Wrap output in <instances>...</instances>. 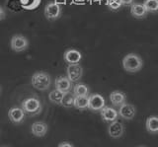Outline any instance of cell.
Here are the masks:
<instances>
[{"label": "cell", "mask_w": 158, "mask_h": 147, "mask_svg": "<svg viewBox=\"0 0 158 147\" xmlns=\"http://www.w3.org/2000/svg\"><path fill=\"white\" fill-rule=\"evenodd\" d=\"M143 66V61L136 53H128L123 58V67L130 73L138 72Z\"/></svg>", "instance_id": "cell-1"}, {"label": "cell", "mask_w": 158, "mask_h": 147, "mask_svg": "<svg viewBox=\"0 0 158 147\" xmlns=\"http://www.w3.org/2000/svg\"><path fill=\"white\" fill-rule=\"evenodd\" d=\"M52 79L49 74L40 71L34 73L32 76V85L40 91H46L51 86Z\"/></svg>", "instance_id": "cell-2"}, {"label": "cell", "mask_w": 158, "mask_h": 147, "mask_svg": "<svg viewBox=\"0 0 158 147\" xmlns=\"http://www.w3.org/2000/svg\"><path fill=\"white\" fill-rule=\"evenodd\" d=\"M21 108L24 111L25 114L29 116H36L41 112L42 104L38 98L36 97H30L25 99L21 103Z\"/></svg>", "instance_id": "cell-3"}, {"label": "cell", "mask_w": 158, "mask_h": 147, "mask_svg": "<svg viewBox=\"0 0 158 147\" xmlns=\"http://www.w3.org/2000/svg\"><path fill=\"white\" fill-rule=\"evenodd\" d=\"M11 50L15 52H22L26 51L29 47V41L23 35H14L10 41Z\"/></svg>", "instance_id": "cell-4"}, {"label": "cell", "mask_w": 158, "mask_h": 147, "mask_svg": "<svg viewBox=\"0 0 158 147\" xmlns=\"http://www.w3.org/2000/svg\"><path fill=\"white\" fill-rule=\"evenodd\" d=\"M106 101L105 98L100 94H92L90 96H88V109L97 112V111H101L105 107Z\"/></svg>", "instance_id": "cell-5"}, {"label": "cell", "mask_w": 158, "mask_h": 147, "mask_svg": "<svg viewBox=\"0 0 158 147\" xmlns=\"http://www.w3.org/2000/svg\"><path fill=\"white\" fill-rule=\"evenodd\" d=\"M61 15V8L56 2H49L44 8V16L48 20H56Z\"/></svg>", "instance_id": "cell-6"}, {"label": "cell", "mask_w": 158, "mask_h": 147, "mask_svg": "<svg viewBox=\"0 0 158 147\" xmlns=\"http://www.w3.org/2000/svg\"><path fill=\"white\" fill-rule=\"evenodd\" d=\"M66 73H67V78L71 82H77L82 78L83 68L79 63H76V64H68L66 68Z\"/></svg>", "instance_id": "cell-7"}, {"label": "cell", "mask_w": 158, "mask_h": 147, "mask_svg": "<svg viewBox=\"0 0 158 147\" xmlns=\"http://www.w3.org/2000/svg\"><path fill=\"white\" fill-rule=\"evenodd\" d=\"M118 114L120 116H122L123 120H131L135 117V116L136 114V109L135 108V106L127 104V103H123V105L120 106Z\"/></svg>", "instance_id": "cell-8"}, {"label": "cell", "mask_w": 158, "mask_h": 147, "mask_svg": "<svg viewBox=\"0 0 158 147\" xmlns=\"http://www.w3.org/2000/svg\"><path fill=\"white\" fill-rule=\"evenodd\" d=\"M8 116L9 120H11L13 124L18 125L25 120V112L22 110V108L13 107L8 111Z\"/></svg>", "instance_id": "cell-9"}, {"label": "cell", "mask_w": 158, "mask_h": 147, "mask_svg": "<svg viewBox=\"0 0 158 147\" xmlns=\"http://www.w3.org/2000/svg\"><path fill=\"white\" fill-rule=\"evenodd\" d=\"M71 81L68 79L65 76H58L56 82H54V85H56V89L58 91H60L62 93H67L70 92L72 89V85H71Z\"/></svg>", "instance_id": "cell-10"}, {"label": "cell", "mask_w": 158, "mask_h": 147, "mask_svg": "<svg viewBox=\"0 0 158 147\" xmlns=\"http://www.w3.org/2000/svg\"><path fill=\"white\" fill-rule=\"evenodd\" d=\"M63 58L67 63H69V64H76V63H79L82 59V55H81V52L78 51L77 50L70 48V50H67L64 52Z\"/></svg>", "instance_id": "cell-11"}, {"label": "cell", "mask_w": 158, "mask_h": 147, "mask_svg": "<svg viewBox=\"0 0 158 147\" xmlns=\"http://www.w3.org/2000/svg\"><path fill=\"white\" fill-rule=\"evenodd\" d=\"M108 132L113 138H120L123 133V125L118 120L113 121L108 127Z\"/></svg>", "instance_id": "cell-12"}, {"label": "cell", "mask_w": 158, "mask_h": 147, "mask_svg": "<svg viewBox=\"0 0 158 147\" xmlns=\"http://www.w3.org/2000/svg\"><path fill=\"white\" fill-rule=\"evenodd\" d=\"M48 130V125L44 121H36L32 125V134L37 137H44Z\"/></svg>", "instance_id": "cell-13"}, {"label": "cell", "mask_w": 158, "mask_h": 147, "mask_svg": "<svg viewBox=\"0 0 158 147\" xmlns=\"http://www.w3.org/2000/svg\"><path fill=\"white\" fill-rule=\"evenodd\" d=\"M101 116L105 121L113 122L118 120V111L114 109V108L104 107L103 109H101Z\"/></svg>", "instance_id": "cell-14"}, {"label": "cell", "mask_w": 158, "mask_h": 147, "mask_svg": "<svg viewBox=\"0 0 158 147\" xmlns=\"http://www.w3.org/2000/svg\"><path fill=\"white\" fill-rule=\"evenodd\" d=\"M131 14L136 19H142L146 17L147 11L144 6L140 3H132L131 5Z\"/></svg>", "instance_id": "cell-15"}, {"label": "cell", "mask_w": 158, "mask_h": 147, "mask_svg": "<svg viewBox=\"0 0 158 147\" xmlns=\"http://www.w3.org/2000/svg\"><path fill=\"white\" fill-rule=\"evenodd\" d=\"M111 103L116 107H120L127 101V96L122 91H113L110 94Z\"/></svg>", "instance_id": "cell-16"}, {"label": "cell", "mask_w": 158, "mask_h": 147, "mask_svg": "<svg viewBox=\"0 0 158 147\" xmlns=\"http://www.w3.org/2000/svg\"><path fill=\"white\" fill-rule=\"evenodd\" d=\"M145 126L148 132L150 133L155 134L158 131V117L156 116H151L149 117H147Z\"/></svg>", "instance_id": "cell-17"}, {"label": "cell", "mask_w": 158, "mask_h": 147, "mask_svg": "<svg viewBox=\"0 0 158 147\" xmlns=\"http://www.w3.org/2000/svg\"><path fill=\"white\" fill-rule=\"evenodd\" d=\"M73 95L77 97L89 96V87L83 83H79L73 87Z\"/></svg>", "instance_id": "cell-18"}, {"label": "cell", "mask_w": 158, "mask_h": 147, "mask_svg": "<svg viewBox=\"0 0 158 147\" xmlns=\"http://www.w3.org/2000/svg\"><path fill=\"white\" fill-rule=\"evenodd\" d=\"M73 107L78 110L87 109L88 107V96L87 97H77L74 96Z\"/></svg>", "instance_id": "cell-19"}, {"label": "cell", "mask_w": 158, "mask_h": 147, "mask_svg": "<svg viewBox=\"0 0 158 147\" xmlns=\"http://www.w3.org/2000/svg\"><path fill=\"white\" fill-rule=\"evenodd\" d=\"M63 95H64V93L58 91L57 89H54L48 94V99L52 103H53V104L60 105V102H61Z\"/></svg>", "instance_id": "cell-20"}, {"label": "cell", "mask_w": 158, "mask_h": 147, "mask_svg": "<svg viewBox=\"0 0 158 147\" xmlns=\"http://www.w3.org/2000/svg\"><path fill=\"white\" fill-rule=\"evenodd\" d=\"M73 101H74L73 93H70V92L64 93L61 102H60V105L64 108H71L73 107Z\"/></svg>", "instance_id": "cell-21"}, {"label": "cell", "mask_w": 158, "mask_h": 147, "mask_svg": "<svg viewBox=\"0 0 158 147\" xmlns=\"http://www.w3.org/2000/svg\"><path fill=\"white\" fill-rule=\"evenodd\" d=\"M142 5L147 12L155 13L158 10V0H145Z\"/></svg>", "instance_id": "cell-22"}, {"label": "cell", "mask_w": 158, "mask_h": 147, "mask_svg": "<svg viewBox=\"0 0 158 147\" xmlns=\"http://www.w3.org/2000/svg\"><path fill=\"white\" fill-rule=\"evenodd\" d=\"M107 4L112 10H118L122 6L121 0H107Z\"/></svg>", "instance_id": "cell-23"}, {"label": "cell", "mask_w": 158, "mask_h": 147, "mask_svg": "<svg viewBox=\"0 0 158 147\" xmlns=\"http://www.w3.org/2000/svg\"><path fill=\"white\" fill-rule=\"evenodd\" d=\"M133 3V0H121V4L125 6H131Z\"/></svg>", "instance_id": "cell-24"}, {"label": "cell", "mask_w": 158, "mask_h": 147, "mask_svg": "<svg viewBox=\"0 0 158 147\" xmlns=\"http://www.w3.org/2000/svg\"><path fill=\"white\" fill-rule=\"evenodd\" d=\"M58 147H74V146H73V144L70 143V142L64 141V142H61V143H59Z\"/></svg>", "instance_id": "cell-25"}, {"label": "cell", "mask_w": 158, "mask_h": 147, "mask_svg": "<svg viewBox=\"0 0 158 147\" xmlns=\"http://www.w3.org/2000/svg\"><path fill=\"white\" fill-rule=\"evenodd\" d=\"M5 17H6V13H5V10L3 9L2 6H0V21L3 20V19H5Z\"/></svg>", "instance_id": "cell-26"}, {"label": "cell", "mask_w": 158, "mask_h": 147, "mask_svg": "<svg viewBox=\"0 0 158 147\" xmlns=\"http://www.w3.org/2000/svg\"><path fill=\"white\" fill-rule=\"evenodd\" d=\"M1 147H8V146H1Z\"/></svg>", "instance_id": "cell-27"}, {"label": "cell", "mask_w": 158, "mask_h": 147, "mask_svg": "<svg viewBox=\"0 0 158 147\" xmlns=\"http://www.w3.org/2000/svg\"><path fill=\"white\" fill-rule=\"evenodd\" d=\"M0 92H1V87H0Z\"/></svg>", "instance_id": "cell-28"}, {"label": "cell", "mask_w": 158, "mask_h": 147, "mask_svg": "<svg viewBox=\"0 0 158 147\" xmlns=\"http://www.w3.org/2000/svg\"><path fill=\"white\" fill-rule=\"evenodd\" d=\"M139 147H143V146H139Z\"/></svg>", "instance_id": "cell-29"}]
</instances>
